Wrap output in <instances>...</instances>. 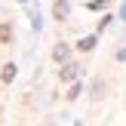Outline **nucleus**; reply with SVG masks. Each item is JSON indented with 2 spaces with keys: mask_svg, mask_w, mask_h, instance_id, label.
<instances>
[{
  "mask_svg": "<svg viewBox=\"0 0 126 126\" xmlns=\"http://www.w3.org/2000/svg\"><path fill=\"white\" fill-rule=\"evenodd\" d=\"M105 92H108V83H105V77H95V80H92V92H89V98H92V102H102V98H105Z\"/></svg>",
  "mask_w": 126,
  "mask_h": 126,
  "instance_id": "nucleus-1",
  "label": "nucleus"
},
{
  "mask_svg": "<svg viewBox=\"0 0 126 126\" xmlns=\"http://www.w3.org/2000/svg\"><path fill=\"white\" fill-rule=\"evenodd\" d=\"M74 77H77V65H74V62H65V68L59 71V80L62 83H71Z\"/></svg>",
  "mask_w": 126,
  "mask_h": 126,
  "instance_id": "nucleus-2",
  "label": "nucleus"
},
{
  "mask_svg": "<svg viewBox=\"0 0 126 126\" xmlns=\"http://www.w3.org/2000/svg\"><path fill=\"white\" fill-rule=\"evenodd\" d=\"M52 16L59 18V22H62V18H68V16H71V3H68V0H55V6H52Z\"/></svg>",
  "mask_w": 126,
  "mask_h": 126,
  "instance_id": "nucleus-3",
  "label": "nucleus"
},
{
  "mask_svg": "<svg viewBox=\"0 0 126 126\" xmlns=\"http://www.w3.org/2000/svg\"><path fill=\"white\" fill-rule=\"evenodd\" d=\"M16 74H18L16 62H6V65H3V71H0V80H3V83H12V80H16Z\"/></svg>",
  "mask_w": 126,
  "mask_h": 126,
  "instance_id": "nucleus-4",
  "label": "nucleus"
},
{
  "mask_svg": "<svg viewBox=\"0 0 126 126\" xmlns=\"http://www.w3.org/2000/svg\"><path fill=\"white\" fill-rule=\"evenodd\" d=\"M52 59L55 62H68L71 59V46H68V43H59V46L52 49Z\"/></svg>",
  "mask_w": 126,
  "mask_h": 126,
  "instance_id": "nucleus-5",
  "label": "nucleus"
},
{
  "mask_svg": "<svg viewBox=\"0 0 126 126\" xmlns=\"http://www.w3.org/2000/svg\"><path fill=\"white\" fill-rule=\"evenodd\" d=\"M95 34H89V37H83V40H77V49L80 52H92V49H95Z\"/></svg>",
  "mask_w": 126,
  "mask_h": 126,
  "instance_id": "nucleus-6",
  "label": "nucleus"
},
{
  "mask_svg": "<svg viewBox=\"0 0 126 126\" xmlns=\"http://www.w3.org/2000/svg\"><path fill=\"white\" fill-rule=\"evenodd\" d=\"M0 43H12V25H0Z\"/></svg>",
  "mask_w": 126,
  "mask_h": 126,
  "instance_id": "nucleus-7",
  "label": "nucleus"
},
{
  "mask_svg": "<svg viewBox=\"0 0 126 126\" xmlns=\"http://www.w3.org/2000/svg\"><path fill=\"white\" fill-rule=\"evenodd\" d=\"M80 92H83V89H80V86H71V92H68V102H74V98H77Z\"/></svg>",
  "mask_w": 126,
  "mask_h": 126,
  "instance_id": "nucleus-8",
  "label": "nucleus"
}]
</instances>
